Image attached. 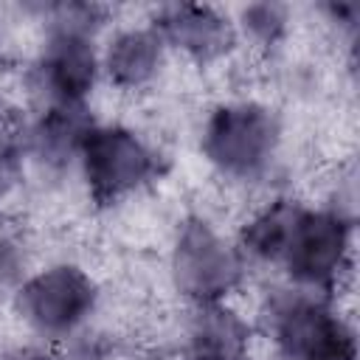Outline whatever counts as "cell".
I'll use <instances>...</instances> for the list:
<instances>
[{
	"label": "cell",
	"instance_id": "cell-15",
	"mask_svg": "<svg viewBox=\"0 0 360 360\" xmlns=\"http://www.w3.org/2000/svg\"><path fill=\"white\" fill-rule=\"evenodd\" d=\"M53 352L56 360H124L129 354L124 335L101 321L84 326L82 332L59 343Z\"/></svg>",
	"mask_w": 360,
	"mask_h": 360
},
{
	"label": "cell",
	"instance_id": "cell-5",
	"mask_svg": "<svg viewBox=\"0 0 360 360\" xmlns=\"http://www.w3.org/2000/svg\"><path fill=\"white\" fill-rule=\"evenodd\" d=\"M163 276L183 307H202L236 301L253 273L231 231L205 211H186L169 231Z\"/></svg>",
	"mask_w": 360,
	"mask_h": 360
},
{
	"label": "cell",
	"instance_id": "cell-4",
	"mask_svg": "<svg viewBox=\"0 0 360 360\" xmlns=\"http://www.w3.org/2000/svg\"><path fill=\"white\" fill-rule=\"evenodd\" d=\"M169 169L158 135L124 118H96L82 141L73 180L90 208L112 211L155 188Z\"/></svg>",
	"mask_w": 360,
	"mask_h": 360
},
{
	"label": "cell",
	"instance_id": "cell-20",
	"mask_svg": "<svg viewBox=\"0 0 360 360\" xmlns=\"http://www.w3.org/2000/svg\"><path fill=\"white\" fill-rule=\"evenodd\" d=\"M8 118H11V101H8V96L3 93V87H0V124L8 121Z\"/></svg>",
	"mask_w": 360,
	"mask_h": 360
},
{
	"label": "cell",
	"instance_id": "cell-16",
	"mask_svg": "<svg viewBox=\"0 0 360 360\" xmlns=\"http://www.w3.org/2000/svg\"><path fill=\"white\" fill-rule=\"evenodd\" d=\"M25 183H28V166L11 115L8 121L0 124V214L25 188Z\"/></svg>",
	"mask_w": 360,
	"mask_h": 360
},
{
	"label": "cell",
	"instance_id": "cell-14",
	"mask_svg": "<svg viewBox=\"0 0 360 360\" xmlns=\"http://www.w3.org/2000/svg\"><path fill=\"white\" fill-rule=\"evenodd\" d=\"M34 245L28 231L0 214V304H8L25 276L34 270Z\"/></svg>",
	"mask_w": 360,
	"mask_h": 360
},
{
	"label": "cell",
	"instance_id": "cell-3",
	"mask_svg": "<svg viewBox=\"0 0 360 360\" xmlns=\"http://www.w3.org/2000/svg\"><path fill=\"white\" fill-rule=\"evenodd\" d=\"M270 352L290 360H357V329L340 298L270 278L250 312Z\"/></svg>",
	"mask_w": 360,
	"mask_h": 360
},
{
	"label": "cell",
	"instance_id": "cell-8",
	"mask_svg": "<svg viewBox=\"0 0 360 360\" xmlns=\"http://www.w3.org/2000/svg\"><path fill=\"white\" fill-rule=\"evenodd\" d=\"M146 22L158 31L169 56L191 68H222L242 51L231 11L214 3H160L146 11Z\"/></svg>",
	"mask_w": 360,
	"mask_h": 360
},
{
	"label": "cell",
	"instance_id": "cell-2",
	"mask_svg": "<svg viewBox=\"0 0 360 360\" xmlns=\"http://www.w3.org/2000/svg\"><path fill=\"white\" fill-rule=\"evenodd\" d=\"M205 169L233 191H284L287 115L267 96L233 93L214 98L194 129Z\"/></svg>",
	"mask_w": 360,
	"mask_h": 360
},
{
	"label": "cell",
	"instance_id": "cell-11",
	"mask_svg": "<svg viewBox=\"0 0 360 360\" xmlns=\"http://www.w3.org/2000/svg\"><path fill=\"white\" fill-rule=\"evenodd\" d=\"M259 340L250 312L225 301L183 307L169 352L177 360H256Z\"/></svg>",
	"mask_w": 360,
	"mask_h": 360
},
{
	"label": "cell",
	"instance_id": "cell-7",
	"mask_svg": "<svg viewBox=\"0 0 360 360\" xmlns=\"http://www.w3.org/2000/svg\"><path fill=\"white\" fill-rule=\"evenodd\" d=\"M354 214L335 202L304 200L273 278L340 298L354 270Z\"/></svg>",
	"mask_w": 360,
	"mask_h": 360
},
{
	"label": "cell",
	"instance_id": "cell-12",
	"mask_svg": "<svg viewBox=\"0 0 360 360\" xmlns=\"http://www.w3.org/2000/svg\"><path fill=\"white\" fill-rule=\"evenodd\" d=\"M304 197L292 191H273L259 197L256 202L248 205L245 217L239 225L231 231L239 253L245 256L250 273L253 270H267L276 273L281 264V256L287 250L292 225L301 214Z\"/></svg>",
	"mask_w": 360,
	"mask_h": 360
},
{
	"label": "cell",
	"instance_id": "cell-17",
	"mask_svg": "<svg viewBox=\"0 0 360 360\" xmlns=\"http://www.w3.org/2000/svg\"><path fill=\"white\" fill-rule=\"evenodd\" d=\"M315 14L321 17V25L329 31V37L346 48V56L354 59L357 34H360V3H335L332 0V3H321L315 8Z\"/></svg>",
	"mask_w": 360,
	"mask_h": 360
},
{
	"label": "cell",
	"instance_id": "cell-19",
	"mask_svg": "<svg viewBox=\"0 0 360 360\" xmlns=\"http://www.w3.org/2000/svg\"><path fill=\"white\" fill-rule=\"evenodd\" d=\"M124 360H177L169 349H158V346H146V349H135L129 352Z\"/></svg>",
	"mask_w": 360,
	"mask_h": 360
},
{
	"label": "cell",
	"instance_id": "cell-10",
	"mask_svg": "<svg viewBox=\"0 0 360 360\" xmlns=\"http://www.w3.org/2000/svg\"><path fill=\"white\" fill-rule=\"evenodd\" d=\"M101 84L118 96H146L169 73V51L146 20L112 22L98 42Z\"/></svg>",
	"mask_w": 360,
	"mask_h": 360
},
{
	"label": "cell",
	"instance_id": "cell-18",
	"mask_svg": "<svg viewBox=\"0 0 360 360\" xmlns=\"http://www.w3.org/2000/svg\"><path fill=\"white\" fill-rule=\"evenodd\" d=\"M0 360H56V352L37 340H25V343L0 346Z\"/></svg>",
	"mask_w": 360,
	"mask_h": 360
},
{
	"label": "cell",
	"instance_id": "cell-9",
	"mask_svg": "<svg viewBox=\"0 0 360 360\" xmlns=\"http://www.w3.org/2000/svg\"><path fill=\"white\" fill-rule=\"evenodd\" d=\"M96 118L93 107H25V112L14 115L28 180L42 186L73 180L82 141Z\"/></svg>",
	"mask_w": 360,
	"mask_h": 360
},
{
	"label": "cell",
	"instance_id": "cell-13",
	"mask_svg": "<svg viewBox=\"0 0 360 360\" xmlns=\"http://www.w3.org/2000/svg\"><path fill=\"white\" fill-rule=\"evenodd\" d=\"M242 51L262 59H278L295 31V11L278 0H253L231 11Z\"/></svg>",
	"mask_w": 360,
	"mask_h": 360
},
{
	"label": "cell",
	"instance_id": "cell-21",
	"mask_svg": "<svg viewBox=\"0 0 360 360\" xmlns=\"http://www.w3.org/2000/svg\"><path fill=\"white\" fill-rule=\"evenodd\" d=\"M262 360H290V357H281V354H276V352H270V354H264Z\"/></svg>",
	"mask_w": 360,
	"mask_h": 360
},
{
	"label": "cell",
	"instance_id": "cell-6",
	"mask_svg": "<svg viewBox=\"0 0 360 360\" xmlns=\"http://www.w3.org/2000/svg\"><path fill=\"white\" fill-rule=\"evenodd\" d=\"M101 304L104 287L98 276L73 256H56L34 264L6 307L25 329L28 340L56 349L96 323Z\"/></svg>",
	"mask_w": 360,
	"mask_h": 360
},
{
	"label": "cell",
	"instance_id": "cell-1",
	"mask_svg": "<svg viewBox=\"0 0 360 360\" xmlns=\"http://www.w3.org/2000/svg\"><path fill=\"white\" fill-rule=\"evenodd\" d=\"M39 22V42L22 68L25 107H93L101 87L98 42L115 22V8L87 0L25 3Z\"/></svg>",
	"mask_w": 360,
	"mask_h": 360
}]
</instances>
